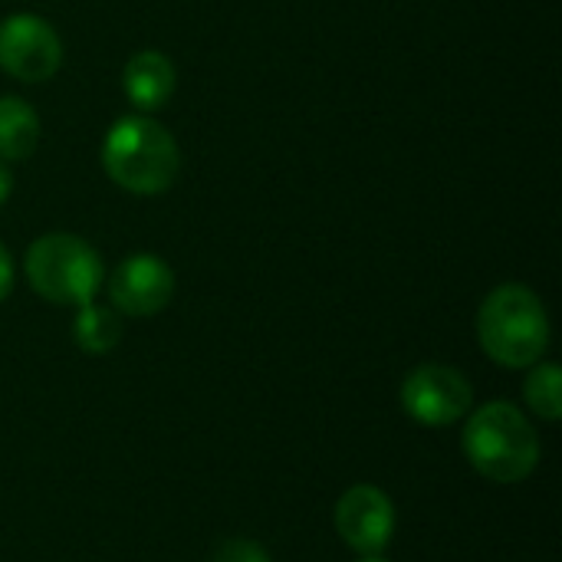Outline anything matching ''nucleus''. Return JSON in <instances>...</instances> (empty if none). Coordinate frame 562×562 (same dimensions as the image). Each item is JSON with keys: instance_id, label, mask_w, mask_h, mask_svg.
I'll list each match as a JSON object with an SVG mask.
<instances>
[{"instance_id": "f257e3e1", "label": "nucleus", "mask_w": 562, "mask_h": 562, "mask_svg": "<svg viewBox=\"0 0 562 562\" xmlns=\"http://www.w3.org/2000/svg\"><path fill=\"white\" fill-rule=\"evenodd\" d=\"M471 468L494 484H520L540 464V438L530 418L510 402H487L477 408L461 435Z\"/></svg>"}, {"instance_id": "f03ea898", "label": "nucleus", "mask_w": 562, "mask_h": 562, "mask_svg": "<svg viewBox=\"0 0 562 562\" xmlns=\"http://www.w3.org/2000/svg\"><path fill=\"white\" fill-rule=\"evenodd\" d=\"M105 175L132 194H161L175 184L181 151L175 135L148 115H122L102 142Z\"/></svg>"}, {"instance_id": "7ed1b4c3", "label": "nucleus", "mask_w": 562, "mask_h": 562, "mask_svg": "<svg viewBox=\"0 0 562 562\" xmlns=\"http://www.w3.org/2000/svg\"><path fill=\"white\" fill-rule=\"evenodd\" d=\"M477 342L504 369H530L550 346V316L543 300L524 283L491 290L477 313Z\"/></svg>"}, {"instance_id": "20e7f679", "label": "nucleus", "mask_w": 562, "mask_h": 562, "mask_svg": "<svg viewBox=\"0 0 562 562\" xmlns=\"http://www.w3.org/2000/svg\"><path fill=\"white\" fill-rule=\"evenodd\" d=\"M30 286L59 306H86L105 280V267L95 247L76 234H46L30 244L23 260Z\"/></svg>"}, {"instance_id": "39448f33", "label": "nucleus", "mask_w": 562, "mask_h": 562, "mask_svg": "<svg viewBox=\"0 0 562 562\" xmlns=\"http://www.w3.org/2000/svg\"><path fill=\"white\" fill-rule=\"evenodd\" d=\"M474 405V389L471 382L451 369V366H418L405 382H402V408L428 428H448L458 418H464Z\"/></svg>"}, {"instance_id": "423d86ee", "label": "nucleus", "mask_w": 562, "mask_h": 562, "mask_svg": "<svg viewBox=\"0 0 562 562\" xmlns=\"http://www.w3.org/2000/svg\"><path fill=\"white\" fill-rule=\"evenodd\" d=\"M63 66L56 30L36 13H13L0 23V69L20 82H46Z\"/></svg>"}, {"instance_id": "0eeeda50", "label": "nucleus", "mask_w": 562, "mask_h": 562, "mask_svg": "<svg viewBox=\"0 0 562 562\" xmlns=\"http://www.w3.org/2000/svg\"><path fill=\"white\" fill-rule=\"evenodd\" d=\"M336 533L342 537V543L349 550H356L362 557L382 553L395 537L392 501L372 484L349 487L336 504Z\"/></svg>"}, {"instance_id": "6e6552de", "label": "nucleus", "mask_w": 562, "mask_h": 562, "mask_svg": "<svg viewBox=\"0 0 562 562\" xmlns=\"http://www.w3.org/2000/svg\"><path fill=\"white\" fill-rule=\"evenodd\" d=\"M175 296V273L155 254L125 257L109 277V300L122 316H155Z\"/></svg>"}, {"instance_id": "1a4fd4ad", "label": "nucleus", "mask_w": 562, "mask_h": 562, "mask_svg": "<svg viewBox=\"0 0 562 562\" xmlns=\"http://www.w3.org/2000/svg\"><path fill=\"white\" fill-rule=\"evenodd\" d=\"M122 89L128 102L142 112L161 109L171 92H175V66L165 53L158 49H142L135 53L125 69H122Z\"/></svg>"}, {"instance_id": "9d476101", "label": "nucleus", "mask_w": 562, "mask_h": 562, "mask_svg": "<svg viewBox=\"0 0 562 562\" xmlns=\"http://www.w3.org/2000/svg\"><path fill=\"white\" fill-rule=\"evenodd\" d=\"M40 145V115L20 95H0V158L23 161Z\"/></svg>"}, {"instance_id": "9b49d317", "label": "nucleus", "mask_w": 562, "mask_h": 562, "mask_svg": "<svg viewBox=\"0 0 562 562\" xmlns=\"http://www.w3.org/2000/svg\"><path fill=\"white\" fill-rule=\"evenodd\" d=\"M72 336H76V346L89 356H105L119 346L122 339V323L115 316V310L109 306H95V303H86L79 306L76 313V323H72Z\"/></svg>"}, {"instance_id": "f8f14e48", "label": "nucleus", "mask_w": 562, "mask_h": 562, "mask_svg": "<svg viewBox=\"0 0 562 562\" xmlns=\"http://www.w3.org/2000/svg\"><path fill=\"white\" fill-rule=\"evenodd\" d=\"M533 372L524 382V398L527 405L543 418V422H560L562 418V372L553 362H537L530 366Z\"/></svg>"}, {"instance_id": "ddd939ff", "label": "nucleus", "mask_w": 562, "mask_h": 562, "mask_svg": "<svg viewBox=\"0 0 562 562\" xmlns=\"http://www.w3.org/2000/svg\"><path fill=\"white\" fill-rule=\"evenodd\" d=\"M211 562H270L267 550L254 540H227L224 547H217Z\"/></svg>"}, {"instance_id": "4468645a", "label": "nucleus", "mask_w": 562, "mask_h": 562, "mask_svg": "<svg viewBox=\"0 0 562 562\" xmlns=\"http://www.w3.org/2000/svg\"><path fill=\"white\" fill-rule=\"evenodd\" d=\"M13 290V260H10V250L0 244V303L10 296Z\"/></svg>"}, {"instance_id": "2eb2a0df", "label": "nucleus", "mask_w": 562, "mask_h": 562, "mask_svg": "<svg viewBox=\"0 0 562 562\" xmlns=\"http://www.w3.org/2000/svg\"><path fill=\"white\" fill-rule=\"evenodd\" d=\"M10 191H13V178H10V171H7V165L0 161V204L10 198Z\"/></svg>"}, {"instance_id": "dca6fc26", "label": "nucleus", "mask_w": 562, "mask_h": 562, "mask_svg": "<svg viewBox=\"0 0 562 562\" xmlns=\"http://www.w3.org/2000/svg\"><path fill=\"white\" fill-rule=\"evenodd\" d=\"M362 562H389V560H382V557L375 553V557H362Z\"/></svg>"}]
</instances>
